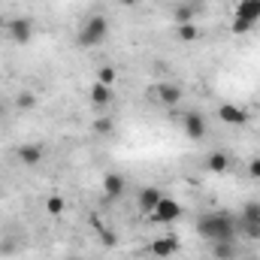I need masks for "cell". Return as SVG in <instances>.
Masks as SVG:
<instances>
[{"label":"cell","mask_w":260,"mask_h":260,"mask_svg":"<svg viewBox=\"0 0 260 260\" xmlns=\"http://www.w3.org/2000/svg\"><path fill=\"white\" fill-rule=\"evenodd\" d=\"M182 218V203L173 200V197H160V203L148 212V221L151 224H173Z\"/></svg>","instance_id":"cell-4"},{"label":"cell","mask_w":260,"mask_h":260,"mask_svg":"<svg viewBox=\"0 0 260 260\" xmlns=\"http://www.w3.org/2000/svg\"><path fill=\"white\" fill-rule=\"evenodd\" d=\"M6 37L18 46H27L34 37H37V21L27 18V15H18V18H9L6 21Z\"/></svg>","instance_id":"cell-3"},{"label":"cell","mask_w":260,"mask_h":260,"mask_svg":"<svg viewBox=\"0 0 260 260\" xmlns=\"http://www.w3.org/2000/svg\"><path fill=\"white\" fill-rule=\"evenodd\" d=\"M233 15H236V18H245V21H251V24H257L260 21V0H236Z\"/></svg>","instance_id":"cell-13"},{"label":"cell","mask_w":260,"mask_h":260,"mask_svg":"<svg viewBox=\"0 0 260 260\" xmlns=\"http://www.w3.org/2000/svg\"><path fill=\"white\" fill-rule=\"evenodd\" d=\"M248 176H251L254 182H260V157H251V164H248Z\"/></svg>","instance_id":"cell-23"},{"label":"cell","mask_w":260,"mask_h":260,"mask_svg":"<svg viewBox=\"0 0 260 260\" xmlns=\"http://www.w3.org/2000/svg\"><path fill=\"white\" fill-rule=\"evenodd\" d=\"M91 130H94L97 136H109V133H115V121H112V118H97V121L91 124Z\"/></svg>","instance_id":"cell-21"},{"label":"cell","mask_w":260,"mask_h":260,"mask_svg":"<svg viewBox=\"0 0 260 260\" xmlns=\"http://www.w3.org/2000/svg\"><path fill=\"white\" fill-rule=\"evenodd\" d=\"M0 115H3V103H0Z\"/></svg>","instance_id":"cell-26"},{"label":"cell","mask_w":260,"mask_h":260,"mask_svg":"<svg viewBox=\"0 0 260 260\" xmlns=\"http://www.w3.org/2000/svg\"><path fill=\"white\" fill-rule=\"evenodd\" d=\"M46 212H49V215H64L67 212V200L61 194H52L49 200H46Z\"/></svg>","instance_id":"cell-20"},{"label":"cell","mask_w":260,"mask_h":260,"mask_svg":"<svg viewBox=\"0 0 260 260\" xmlns=\"http://www.w3.org/2000/svg\"><path fill=\"white\" fill-rule=\"evenodd\" d=\"M203 37V30L197 27L194 21H185V24H176V40L179 43H197Z\"/></svg>","instance_id":"cell-16"},{"label":"cell","mask_w":260,"mask_h":260,"mask_svg":"<svg viewBox=\"0 0 260 260\" xmlns=\"http://www.w3.org/2000/svg\"><path fill=\"white\" fill-rule=\"evenodd\" d=\"M236 242L233 239H218V242H212V257L215 260H236Z\"/></svg>","instance_id":"cell-15"},{"label":"cell","mask_w":260,"mask_h":260,"mask_svg":"<svg viewBox=\"0 0 260 260\" xmlns=\"http://www.w3.org/2000/svg\"><path fill=\"white\" fill-rule=\"evenodd\" d=\"M179 248H182V242H179L176 236H157V239H151V242H148V248H145V251H151L154 257H173Z\"/></svg>","instance_id":"cell-7"},{"label":"cell","mask_w":260,"mask_h":260,"mask_svg":"<svg viewBox=\"0 0 260 260\" xmlns=\"http://www.w3.org/2000/svg\"><path fill=\"white\" fill-rule=\"evenodd\" d=\"M15 157H18L24 167H37V164L43 160V145H37V142H24V145L15 148Z\"/></svg>","instance_id":"cell-12"},{"label":"cell","mask_w":260,"mask_h":260,"mask_svg":"<svg viewBox=\"0 0 260 260\" xmlns=\"http://www.w3.org/2000/svg\"><path fill=\"white\" fill-rule=\"evenodd\" d=\"M88 100H91L94 106H100V109H106V106L112 103V88H106V85H100V82H94V85H91V91H88Z\"/></svg>","instance_id":"cell-14"},{"label":"cell","mask_w":260,"mask_h":260,"mask_svg":"<svg viewBox=\"0 0 260 260\" xmlns=\"http://www.w3.org/2000/svg\"><path fill=\"white\" fill-rule=\"evenodd\" d=\"M64 260H82V257H64Z\"/></svg>","instance_id":"cell-25"},{"label":"cell","mask_w":260,"mask_h":260,"mask_svg":"<svg viewBox=\"0 0 260 260\" xmlns=\"http://www.w3.org/2000/svg\"><path fill=\"white\" fill-rule=\"evenodd\" d=\"M160 197H164V191H160V188H154V185L142 188V191L136 194V206H139V212H142V215H148V212L160 203Z\"/></svg>","instance_id":"cell-11"},{"label":"cell","mask_w":260,"mask_h":260,"mask_svg":"<svg viewBox=\"0 0 260 260\" xmlns=\"http://www.w3.org/2000/svg\"><path fill=\"white\" fill-rule=\"evenodd\" d=\"M230 151H224V148H215V151H209L206 154V170L209 173H215V176H224V173H230Z\"/></svg>","instance_id":"cell-8"},{"label":"cell","mask_w":260,"mask_h":260,"mask_svg":"<svg viewBox=\"0 0 260 260\" xmlns=\"http://www.w3.org/2000/svg\"><path fill=\"white\" fill-rule=\"evenodd\" d=\"M118 3H121V6H136L139 0H118Z\"/></svg>","instance_id":"cell-24"},{"label":"cell","mask_w":260,"mask_h":260,"mask_svg":"<svg viewBox=\"0 0 260 260\" xmlns=\"http://www.w3.org/2000/svg\"><path fill=\"white\" fill-rule=\"evenodd\" d=\"M97 82H100V85H106V88H112V85H115V82H118V70H115V67H100V70H97Z\"/></svg>","instance_id":"cell-18"},{"label":"cell","mask_w":260,"mask_h":260,"mask_svg":"<svg viewBox=\"0 0 260 260\" xmlns=\"http://www.w3.org/2000/svg\"><path fill=\"white\" fill-rule=\"evenodd\" d=\"M106 37H109V18L100 15V12H94V15H88V18L82 21L76 43H79L82 49H97V46L106 43Z\"/></svg>","instance_id":"cell-2"},{"label":"cell","mask_w":260,"mask_h":260,"mask_svg":"<svg viewBox=\"0 0 260 260\" xmlns=\"http://www.w3.org/2000/svg\"><path fill=\"white\" fill-rule=\"evenodd\" d=\"M182 130H185L188 139H203V136H206V118H203L200 112H185Z\"/></svg>","instance_id":"cell-9"},{"label":"cell","mask_w":260,"mask_h":260,"mask_svg":"<svg viewBox=\"0 0 260 260\" xmlns=\"http://www.w3.org/2000/svg\"><path fill=\"white\" fill-rule=\"evenodd\" d=\"M124 188H127V179L121 173H106L103 176V197L106 200H118L124 194Z\"/></svg>","instance_id":"cell-10"},{"label":"cell","mask_w":260,"mask_h":260,"mask_svg":"<svg viewBox=\"0 0 260 260\" xmlns=\"http://www.w3.org/2000/svg\"><path fill=\"white\" fill-rule=\"evenodd\" d=\"M218 118H221L224 124H230V127H242V124L248 121V112H245L242 106H236V103H221V106H218Z\"/></svg>","instance_id":"cell-6"},{"label":"cell","mask_w":260,"mask_h":260,"mask_svg":"<svg viewBox=\"0 0 260 260\" xmlns=\"http://www.w3.org/2000/svg\"><path fill=\"white\" fill-rule=\"evenodd\" d=\"M194 6L191 3H179L176 6V12H173V18H176V24H185V21H194Z\"/></svg>","instance_id":"cell-19"},{"label":"cell","mask_w":260,"mask_h":260,"mask_svg":"<svg viewBox=\"0 0 260 260\" xmlns=\"http://www.w3.org/2000/svg\"><path fill=\"white\" fill-rule=\"evenodd\" d=\"M197 230H200V236H206V239H212V242H218V239H233V236H236V221H233V215H227V212H212V215H203V218L197 221Z\"/></svg>","instance_id":"cell-1"},{"label":"cell","mask_w":260,"mask_h":260,"mask_svg":"<svg viewBox=\"0 0 260 260\" xmlns=\"http://www.w3.org/2000/svg\"><path fill=\"white\" fill-rule=\"evenodd\" d=\"M154 97H157V103L160 106H179L182 100H185V88L179 85V82H157V88H154Z\"/></svg>","instance_id":"cell-5"},{"label":"cell","mask_w":260,"mask_h":260,"mask_svg":"<svg viewBox=\"0 0 260 260\" xmlns=\"http://www.w3.org/2000/svg\"><path fill=\"white\" fill-rule=\"evenodd\" d=\"M251 27H254L251 21H245V18H236V15H233V24H230V30H233V34H239V37H242V34H251Z\"/></svg>","instance_id":"cell-22"},{"label":"cell","mask_w":260,"mask_h":260,"mask_svg":"<svg viewBox=\"0 0 260 260\" xmlns=\"http://www.w3.org/2000/svg\"><path fill=\"white\" fill-rule=\"evenodd\" d=\"M37 103H40V97H37L34 91H21V94L15 97V106H18L21 112H30V109H37Z\"/></svg>","instance_id":"cell-17"}]
</instances>
